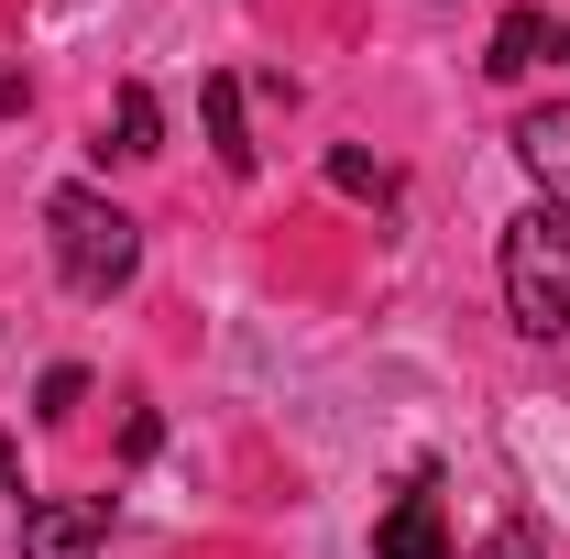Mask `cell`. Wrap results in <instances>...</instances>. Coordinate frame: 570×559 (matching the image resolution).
Here are the masks:
<instances>
[{
    "instance_id": "obj_1",
    "label": "cell",
    "mask_w": 570,
    "mask_h": 559,
    "mask_svg": "<svg viewBox=\"0 0 570 559\" xmlns=\"http://www.w3.org/2000/svg\"><path fill=\"white\" fill-rule=\"evenodd\" d=\"M45 231H56V275H67V296H121V285L142 275L132 209H110L99 187H56V198H45Z\"/></svg>"
},
{
    "instance_id": "obj_10",
    "label": "cell",
    "mask_w": 570,
    "mask_h": 559,
    "mask_svg": "<svg viewBox=\"0 0 570 559\" xmlns=\"http://www.w3.org/2000/svg\"><path fill=\"white\" fill-rule=\"evenodd\" d=\"M77 395H88V373H77V362H56V373L33 384V406H45V418H77Z\"/></svg>"
},
{
    "instance_id": "obj_6",
    "label": "cell",
    "mask_w": 570,
    "mask_h": 559,
    "mask_svg": "<svg viewBox=\"0 0 570 559\" xmlns=\"http://www.w3.org/2000/svg\"><path fill=\"white\" fill-rule=\"evenodd\" d=\"M560 45H570V22H549V11H504V22H494V56H483V67H494V77H527V67H549Z\"/></svg>"
},
{
    "instance_id": "obj_12",
    "label": "cell",
    "mask_w": 570,
    "mask_h": 559,
    "mask_svg": "<svg viewBox=\"0 0 570 559\" xmlns=\"http://www.w3.org/2000/svg\"><path fill=\"white\" fill-rule=\"evenodd\" d=\"M0 493H22V450L11 439H0Z\"/></svg>"
},
{
    "instance_id": "obj_5",
    "label": "cell",
    "mask_w": 570,
    "mask_h": 559,
    "mask_svg": "<svg viewBox=\"0 0 570 559\" xmlns=\"http://www.w3.org/2000/svg\"><path fill=\"white\" fill-rule=\"evenodd\" d=\"M515 165L538 176V209L570 219V99H549V110H527V121H515Z\"/></svg>"
},
{
    "instance_id": "obj_9",
    "label": "cell",
    "mask_w": 570,
    "mask_h": 559,
    "mask_svg": "<svg viewBox=\"0 0 570 559\" xmlns=\"http://www.w3.org/2000/svg\"><path fill=\"white\" fill-rule=\"evenodd\" d=\"M330 187H352V198H384V165H373V154H352V143H341V154H330Z\"/></svg>"
},
{
    "instance_id": "obj_4",
    "label": "cell",
    "mask_w": 570,
    "mask_h": 559,
    "mask_svg": "<svg viewBox=\"0 0 570 559\" xmlns=\"http://www.w3.org/2000/svg\"><path fill=\"white\" fill-rule=\"evenodd\" d=\"M373 559H450V516H439V472L384 504V527H373Z\"/></svg>"
},
{
    "instance_id": "obj_11",
    "label": "cell",
    "mask_w": 570,
    "mask_h": 559,
    "mask_svg": "<svg viewBox=\"0 0 570 559\" xmlns=\"http://www.w3.org/2000/svg\"><path fill=\"white\" fill-rule=\"evenodd\" d=\"M472 559H549V538H538V527H494Z\"/></svg>"
},
{
    "instance_id": "obj_2",
    "label": "cell",
    "mask_w": 570,
    "mask_h": 559,
    "mask_svg": "<svg viewBox=\"0 0 570 559\" xmlns=\"http://www.w3.org/2000/svg\"><path fill=\"white\" fill-rule=\"evenodd\" d=\"M504 318L527 341H560L570 330V219L560 209L504 219Z\"/></svg>"
},
{
    "instance_id": "obj_8",
    "label": "cell",
    "mask_w": 570,
    "mask_h": 559,
    "mask_svg": "<svg viewBox=\"0 0 570 559\" xmlns=\"http://www.w3.org/2000/svg\"><path fill=\"white\" fill-rule=\"evenodd\" d=\"M154 133H165V121H154V88H121V99H110V121H99V154L142 165V154H154Z\"/></svg>"
},
{
    "instance_id": "obj_3",
    "label": "cell",
    "mask_w": 570,
    "mask_h": 559,
    "mask_svg": "<svg viewBox=\"0 0 570 559\" xmlns=\"http://www.w3.org/2000/svg\"><path fill=\"white\" fill-rule=\"evenodd\" d=\"M110 538V516L88 504V493H45V504H22V559H99Z\"/></svg>"
},
{
    "instance_id": "obj_7",
    "label": "cell",
    "mask_w": 570,
    "mask_h": 559,
    "mask_svg": "<svg viewBox=\"0 0 570 559\" xmlns=\"http://www.w3.org/2000/svg\"><path fill=\"white\" fill-rule=\"evenodd\" d=\"M209 154H219V176H253L264 165V143L242 133V77H209Z\"/></svg>"
}]
</instances>
